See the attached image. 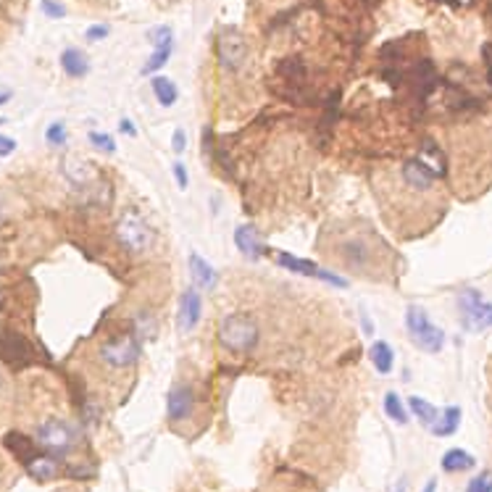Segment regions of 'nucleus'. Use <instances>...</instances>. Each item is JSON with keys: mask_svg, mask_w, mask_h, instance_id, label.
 <instances>
[{"mask_svg": "<svg viewBox=\"0 0 492 492\" xmlns=\"http://www.w3.org/2000/svg\"><path fill=\"white\" fill-rule=\"evenodd\" d=\"M172 147H174V153H182L184 147H187V135L182 130H174V142H172Z\"/></svg>", "mask_w": 492, "mask_h": 492, "instance_id": "obj_34", "label": "nucleus"}, {"mask_svg": "<svg viewBox=\"0 0 492 492\" xmlns=\"http://www.w3.org/2000/svg\"><path fill=\"white\" fill-rule=\"evenodd\" d=\"M108 32H111V29H108L105 24H95V26H90V29H87V40H90V43L105 40V37H108Z\"/></svg>", "mask_w": 492, "mask_h": 492, "instance_id": "obj_31", "label": "nucleus"}, {"mask_svg": "<svg viewBox=\"0 0 492 492\" xmlns=\"http://www.w3.org/2000/svg\"><path fill=\"white\" fill-rule=\"evenodd\" d=\"M458 424H461V408L450 406V408H445L442 419H437V422L432 424V432L437 434V437H448V434H453L458 429Z\"/></svg>", "mask_w": 492, "mask_h": 492, "instance_id": "obj_24", "label": "nucleus"}, {"mask_svg": "<svg viewBox=\"0 0 492 492\" xmlns=\"http://www.w3.org/2000/svg\"><path fill=\"white\" fill-rule=\"evenodd\" d=\"M16 150V140L6 137V135H0V158L3 156H11Z\"/></svg>", "mask_w": 492, "mask_h": 492, "instance_id": "obj_33", "label": "nucleus"}, {"mask_svg": "<svg viewBox=\"0 0 492 492\" xmlns=\"http://www.w3.org/2000/svg\"><path fill=\"white\" fill-rule=\"evenodd\" d=\"M61 66H63V71H66L69 77L79 79L90 71V61H87L85 53L77 51V48H66V51L61 53Z\"/></svg>", "mask_w": 492, "mask_h": 492, "instance_id": "obj_19", "label": "nucleus"}, {"mask_svg": "<svg viewBox=\"0 0 492 492\" xmlns=\"http://www.w3.org/2000/svg\"><path fill=\"white\" fill-rule=\"evenodd\" d=\"M484 61H487V66H490V82H492V45H484Z\"/></svg>", "mask_w": 492, "mask_h": 492, "instance_id": "obj_35", "label": "nucleus"}, {"mask_svg": "<svg viewBox=\"0 0 492 492\" xmlns=\"http://www.w3.org/2000/svg\"><path fill=\"white\" fill-rule=\"evenodd\" d=\"M190 274H192L195 287H203V290H214L219 282V274L214 271V266H211L206 258H200L198 253H192L190 256Z\"/></svg>", "mask_w": 492, "mask_h": 492, "instance_id": "obj_17", "label": "nucleus"}, {"mask_svg": "<svg viewBox=\"0 0 492 492\" xmlns=\"http://www.w3.org/2000/svg\"><path fill=\"white\" fill-rule=\"evenodd\" d=\"M0 358L9 361L11 366H26L35 358V347L19 332H3L0 335Z\"/></svg>", "mask_w": 492, "mask_h": 492, "instance_id": "obj_9", "label": "nucleus"}, {"mask_svg": "<svg viewBox=\"0 0 492 492\" xmlns=\"http://www.w3.org/2000/svg\"><path fill=\"white\" fill-rule=\"evenodd\" d=\"M234 245H237V251H240L248 261H258L261 256H263V251H266V245L261 240L258 229L253 224H240L234 229Z\"/></svg>", "mask_w": 492, "mask_h": 492, "instance_id": "obj_13", "label": "nucleus"}, {"mask_svg": "<svg viewBox=\"0 0 492 492\" xmlns=\"http://www.w3.org/2000/svg\"><path fill=\"white\" fill-rule=\"evenodd\" d=\"M458 305H461V321L469 332H482V329L492 327V303H484L476 290L461 293Z\"/></svg>", "mask_w": 492, "mask_h": 492, "instance_id": "obj_7", "label": "nucleus"}, {"mask_svg": "<svg viewBox=\"0 0 492 492\" xmlns=\"http://www.w3.org/2000/svg\"><path fill=\"white\" fill-rule=\"evenodd\" d=\"M45 140H48V145L61 147L66 142V124L63 121H53L51 127L45 130Z\"/></svg>", "mask_w": 492, "mask_h": 492, "instance_id": "obj_27", "label": "nucleus"}, {"mask_svg": "<svg viewBox=\"0 0 492 492\" xmlns=\"http://www.w3.org/2000/svg\"><path fill=\"white\" fill-rule=\"evenodd\" d=\"M63 172H66L69 182H74L77 187H93L98 182V169H93L85 158H66Z\"/></svg>", "mask_w": 492, "mask_h": 492, "instance_id": "obj_16", "label": "nucleus"}, {"mask_svg": "<svg viewBox=\"0 0 492 492\" xmlns=\"http://www.w3.org/2000/svg\"><path fill=\"white\" fill-rule=\"evenodd\" d=\"M26 471L35 476L37 482H48V479L58 476V461L53 456H35L26 464Z\"/></svg>", "mask_w": 492, "mask_h": 492, "instance_id": "obj_20", "label": "nucleus"}, {"mask_svg": "<svg viewBox=\"0 0 492 492\" xmlns=\"http://www.w3.org/2000/svg\"><path fill=\"white\" fill-rule=\"evenodd\" d=\"M121 130H124V132H130V135H135V127H132V124H130V121H127V119L121 121Z\"/></svg>", "mask_w": 492, "mask_h": 492, "instance_id": "obj_38", "label": "nucleus"}, {"mask_svg": "<svg viewBox=\"0 0 492 492\" xmlns=\"http://www.w3.org/2000/svg\"><path fill=\"white\" fill-rule=\"evenodd\" d=\"M471 466H474V456H469L466 450H461V448H453L442 456V469L450 471V474H453V471H469Z\"/></svg>", "mask_w": 492, "mask_h": 492, "instance_id": "obj_21", "label": "nucleus"}, {"mask_svg": "<svg viewBox=\"0 0 492 492\" xmlns=\"http://www.w3.org/2000/svg\"><path fill=\"white\" fill-rule=\"evenodd\" d=\"M406 329L408 337L414 340L416 347H422L426 353H437L445 345V332L440 327H434L426 311L419 308V305H408L406 311Z\"/></svg>", "mask_w": 492, "mask_h": 492, "instance_id": "obj_4", "label": "nucleus"}, {"mask_svg": "<svg viewBox=\"0 0 492 492\" xmlns=\"http://www.w3.org/2000/svg\"><path fill=\"white\" fill-rule=\"evenodd\" d=\"M200 308H203V300L195 287H187L179 298V329L190 332V329L198 327L200 321Z\"/></svg>", "mask_w": 492, "mask_h": 492, "instance_id": "obj_14", "label": "nucleus"}, {"mask_svg": "<svg viewBox=\"0 0 492 492\" xmlns=\"http://www.w3.org/2000/svg\"><path fill=\"white\" fill-rule=\"evenodd\" d=\"M116 237H119L121 248L135 253V256L147 253L153 248V242H156L153 226L147 224L135 208H127V211L119 216V221H116Z\"/></svg>", "mask_w": 492, "mask_h": 492, "instance_id": "obj_2", "label": "nucleus"}, {"mask_svg": "<svg viewBox=\"0 0 492 492\" xmlns=\"http://www.w3.org/2000/svg\"><path fill=\"white\" fill-rule=\"evenodd\" d=\"M166 408H169V419H172V422H184V419H190L192 411H195V392H192L187 384H177V387H172V392H169Z\"/></svg>", "mask_w": 492, "mask_h": 492, "instance_id": "obj_12", "label": "nucleus"}, {"mask_svg": "<svg viewBox=\"0 0 492 492\" xmlns=\"http://www.w3.org/2000/svg\"><path fill=\"white\" fill-rule=\"evenodd\" d=\"M424 492H437V479H429L426 487H424Z\"/></svg>", "mask_w": 492, "mask_h": 492, "instance_id": "obj_37", "label": "nucleus"}, {"mask_svg": "<svg viewBox=\"0 0 492 492\" xmlns=\"http://www.w3.org/2000/svg\"><path fill=\"white\" fill-rule=\"evenodd\" d=\"M258 340L261 327L245 313H229L219 324V342L232 353H251Z\"/></svg>", "mask_w": 492, "mask_h": 492, "instance_id": "obj_1", "label": "nucleus"}, {"mask_svg": "<svg viewBox=\"0 0 492 492\" xmlns=\"http://www.w3.org/2000/svg\"><path fill=\"white\" fill-rule=\"evenodd\" d=\"M332 256L342 263V268L353 271V274H369V268L374 263V248L369 245L366 237H358V234L335 240Z\"/></svg>", "mask_w": 492, "mask_h": 492, "instance_id": "obj_3", "label": "nucleus"}, {"mask_svg": "<svg viewBox=\"0 0 492 492\" xmlns=\"http://www.w3.org/2000/svg\"><path fill=\"white\" fill-rule=\"evenodd\" d=\"M150 40L156 45L153 56L147 58V63L142 66V74H156L161 71L169 63V56H172V48H174V35H172V26H158L150 32Z\"/></svg>", "mask_w": 492, "mask_h": 492, "instance_id": "obj_10", "label": "nucleus"}, {"mask_svg": "<svg viewBox=\"0 0 492 492\" xmlns=\"http://www.w3.org/2000/svg\"><path fill=\"white\" fill-rule=\"evenodd\" d=\"M434 177H437V174H434L426 164H422V161H406V164H403V182H406L411 190H419V192L432 190Z\"/></svg>", "mask_w": 492, "mask_h": 492, "instance_id": "obj_15", "label": "nucleus"}, {"mask_svg": "<svg viewBox=\"0 0 492 492\" xmlns=\"http://www.w3.org/2000/svg\"><path fill=\"white\" fill-rule=\"evenodd\" d=\"M216 51H219V63H221V69L232 71V74L242 71V66L248 63V56H251L248 40H245L234 26H224V29L219 32Z\"/></svg>", "mask_w": 492, "mask_h": 492, "instance_id": "obj_5", "label": "nucleus"}, {"mask_svg": "<svg viewBox=\"0 0 492 492\" xmlns=\"http://www.w3.org/2000/svg\"><path fill=\"white\" fill-rule=\"evenodd\" d=\"M408 406H411L414 416L424 424V426H432V424L440 419V411H437L432 403H426L424 397H411V400H408Z\"/></svg>", "mask_w": 492, "mask_h": 492, "instance_id": "obj_25", "label": "nucleus"}, {"mask_svg": "<svg viewBox=\"0 0 492 492\" xmlns=\"http://www.w3.org/2000/svg\"><path fill=\"white\" fill-rule=\"evenodd\" d=\"M174 177H177V184H179V190H187V184H190V182H187V169H184L179 161L174 164Z\"/></svg>", "mask_w": 492, "mask_h": 492, "instance_id": "obj_32", "label": "nucleus"}, {"mask_svg": "<svg viewBox=\"0 0 492 492\" xmlns=\"http://www.w3.org/2000/svg\"><path fill=\"white\" fill-rule=\"evenodd\" d=\"M11 100V90H0V105H6Z\"/></svg>", "mask_w": 492, "mask_h": 492, "instance_id": "obj_36", "label": "nucleus"}, {"mask_svg": "<svg viewBox=\"0 0 492 492\" xmlns=\"http://www.w3.org/2000/svg\"><path fill=\"white\" fill-rule=\"evenodd\" d=\"M43 11H45V16H51V19L66 16V9H63L61 3H56V0H43Z\"/></svg>", "mask_w": 492, "mask_h": 492, "instance_id": "obj_30", "label": "nucleus"}, {"mask_svg": "<svg viewBox=\"0 0 492 492\" xmlns=\"http://www.w3.org/2000/svg\"><path fill=\"white\" fill-rule=\"evenodd\" d=\"M90 142H93L98 150H103V153H113V150H116L113 137L111 135H105V132H90Z\"/></svg>", "mask_w": 492, "mask_h": 492, "instance_id": "obj_28", "label": "nucleus"}, {"mask_svg": "<svg viewBox=\"0 0 492 492\" xmlns=\"http://www.w3.org/2000/svg\"><path fill=\"white\" fill-rule=\"evenodd\" d=\"M140 358V340L135 335L113 337L100 345V361L111 369H130Z\"/></svg>", "mask_w": 492, "mask_h": 492, "instance_id": "obj_6", "label": "nucleus"}, {"mask_svg": "<svg viewBox=\"0 0 492 492\" xmlns=\"http://www.w3.org/2000/svg\"><path fill=\"white\" fill-rule=\"evenodd\" d=\"M6 448L11 450V453H14V456L19 458V461H21V464H29V461H32V458L37 456V450H35V442L29 440V437H26V434H21V432H9L6 434Z\"/></svg>", "mask_w": 492, "mask_h": 492, "instance_id": "obj_18", "label": "nucleus"}, {"mask_svg": "<svg viewBox=\"0 0 492 492\" xmlns=\"http://www.w3.org/2000/svg\"><path fill=\"white\" fill-rule=\"evenodd\" d=\"M153 93H156V100L164 108H172L177 103V98H179V90L169 77H153Z\"/></svg>", "mask_w": 492, "mask_h": 492, "instance_id": "obj_22", "label": "nucleus"}, {"mask_svg": "<svg viewBox=\"0 0 492 492\" xmlns=\"http://www.w3.org/2000/svg\"><path fill=\"white\" fill-rule=\"evenodd\" d=\"M77 440H79L77 429L66 422H58V419L45 422L43 426L37 429V442H40L45 450H51V453H66V450H71L77 445Z\"/></svg>", "mask_w": 492, "mask_h": 492, "instance_id": "obj_8", "label": "nucleus"}, {"mask_svg": "<svg viewBox=\"0 0 492 492\" xmlns=\"http://www.w3.org/2000/svg\"><path fill=\"white\" fill-rule=\"evenodd\" d=\"M384 411H387V416L392 422H397V424L408 422L406 408H403V403H400V397H397L395 392H387V395H384Z\"/></svg>", "mask_w": 492, "mask_h": 492, "instance_id": "obj_26", "label": "nucleus"}, {"mask_svg": "<svg viewBox=\"0 0 492 492\" xmlns=\"http://www.w3.org/2000/svg\"><path fill=\"white\" fill-rule=\"evenodd\" d=\"M372 363H374V369H377L380 374L392 372L395 353H392V347H389L384 340H380V342H374V345H372Z\"/></svg>", "mask_w": 492, "mask_h": 492, "instance_id": "obj_23", "label": "nucleus"}, {"mask_svg": "<svg viewBox=\"0 0 492 492\" xmlns=\"http://www.w3.org/2000/svg\"><path fill=\"white\" fill-rule=\"evenodd\" d=\"M466 492H492V471H482L469 482Z\"/></svg>", "mask_w": 492, "mask_h": 492, "instance_id": "obj_29", "label": "nucleus"}, {"mask_svg": "<svg viewBox=\"0 0 492 492\" xmlns=\"http://www.w3.org/2000/svg\"><path fill=\"white\" fill-rule=\"evenodd\" d=\"M276 263H279V266H285V268H290V271H298V274L316 276V279H321V282H329V285H335V287H345V279H342V276L332 274V271H324V268H319L313 261L295 258V256H290V253H276Z\"/></svg>", "mask_w": 492, "mask_h": 492, "instance_id": "obj_11", "label": "nucleus"}]
</instances>
